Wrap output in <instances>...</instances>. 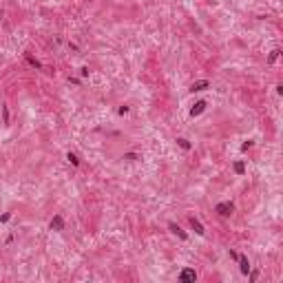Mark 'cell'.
I'll return each mask as SVG.
<instances>
[{
  "mask_svg": "<svg viewBox=\"0 0 283 283\" xmlns=\"http://www.w3.org/2000/svg\"><path fill=\"white\" fill-rule=\"evenodd\" d=\"M215 210L219 212L221 217H228V215L234 210V206H232L230 201H221V204H217V206H215Z\"/></svg>",
  "mask_w": 283,
  "mask_h": 283,
  "instance_id": "cell-2",
  "label": "cell"
},
{
  "mask_svg": "<svg viewBox=\"0 0 283 283\" xmlns=\"http://www.w3.org/2000/svg\"><path fill=\"white\" fill-rule=\"evenodd\" d=\"M190 226H193V230H195L197 234H204V232H206V230H204V226H201L199 221H197L195 217H193V219H190Z\"/></svg>",
  "mask_w": 283,
  "mask_h": 283,
  "instance_id": "cell-7",
  "label": "cell"
},
{
  "mask_svg": "<svg viewBox=\"0 0 283 283\" xmlns=\"http://www.w3.org/2000/svg\"><path fill=\"white\" fill-rule=\"evenodd\" d=\"M179 281H184V283H195V281H197V272L190 270V268H184L182 272H179Z\"/></svg>",
  "mask_w": 283,
  "mask_h": 283,
  "instance_id": "cell-1",
  "label": "cell"
},
{
  "mask_svg": "<svg viewBox=\"0 0 283 283\" xmlns=\"http://www.w3.org/2000/svg\"><path fill=\"white\" fill-rule=\"evenodd\" d=\"M279 53H281L279 49H274V51H272V53H270V62H274V60L279 58Z\"/></svg>",
  "mask_w": 283,
  "mask_h": 283,
  "instance_id": "cell-13",
  "label": "cell"
},
{
  "mask_svg": "<svg viewBox=\"0 0 283 283\" xmlns=\"http://www.w3.org/2000/svg\"><path fill=\"white\" fill-rule=\"evenodd\" d=\"M234 171H237L239 175H243V173H246V166H243V162H237V164H234Z\"/></svg>",
  "mask_w": 283,
  "mask_h": 283,
  "instance_id": "cell-11",
  "label": "cell"
},
{
  "mask_svg": "<svg viewBox=\"0 0 283 283\" xmlns=\"http://www.w3.org/2000/svg\"><path fill=\"white\" fill-rule=\"evenodd\" d=\"M9 219H11V215H9V212H7V215H2V217H0V221H2V223H5V221H9Z\"/></svg>",
  "mask_w": 283,
  "mask_h": 283,
  "instance_id": "cell-15",
  "label": "cell"
},
{
  "mask_svg": "<svg viewBox=\"0 0 283 283\" xmlns=\"http://www.w3.org/2000/svg\"><path fill=\"white\" fill-rule=\"evenodd\" d=\"M67 159H69V162H71L73 166H78V164H80V159H78V157H75L73 153H69V155H67Z\"/></svg>",
  "mask_w": 283,
  "mask_h": 283,
  "instance_id": "cell-12",
  "label": "cell"
},
{
  "mask_svg": "<svg viewBox=\"0 0 283 283\" xmlns=\"http://www.w3.org/2000/svg\"><path fill=\"white\" fill-rule=\"evenodd\" d=\"M51 230H64V219L60 215H55L51 219Z\"/></svg>",
  "mask_w": 283,
  "mask_h": 283,
  "instance_id": "cell-3",
  "label": "cell"
},
{
  "mask_svg": "<svg viewBox=\"0 0 283 283\" xmlns=\"http://www.w3.org/2000/svg\"><path fill=\"white\" fill-rule=\"evenodd\" d=\"M237 261H239L241 272H243V274H248V272H250V263H248V259H246V257H241V254H237Z\"/></svg>",
  "mask_w": 283,
  "mask_h": 283,
  "instance_id": "cell-4",
  "label": "cell"
},
{
  "mask_svg": "<svg viewBox=\"0 0 283 283\" xmlns=\"http://www.w3.org/2000/svg\"><path fill=\"white\" fill-rule=\"evenodd\" d=\"M208 86H210V82H206V80H201V82H195L190 91H193V93H195V91H206V89H208Z\"/></svg>",
  "mask_w": 283,
  "mask_h": 283,
  "instance_id": "cell-5",
  "label": "cell"
},
{
  "mask_svg": "<svg viewBox=\"0 0 283 283\" xmlns=\"http://www.w3.org/2000/svg\"><path fill=\"white\" fill-rule=\"evenodd\" d=\"M177 144L182 146V148H186V150L190 148V142H188V139H184V137H179V139H177Z\"/></svg>",
  "mask_w": 283,
  "mask_h": 283,
  "instance_id": "cell-10",
  "label": "cell"
},
{
  "mask_svg": "<svg viewBox=\"0 0 283 283\" xmlns=\"http://www.w3.org/2000/svg\"><path fill=\"white\" fill-rule=\"evenodd\" d=\"M2 115H5V124H9V111H7V106L2 108Z\"/></svg>",
  "mask_w": 283,
  "mask_h": 283,
  "instance_id": "cell-14",
  "label": "cell"
},
{
  "mask_svg": "<svg viewBox=\"0 0 283 283\" xmlns=\"http://www.w3.org/2000/svg\"><path fill=\"white\" fill-rule=\"evenodd\" d=\"M204 108H206V102H197V104L193 106V111H190V115H193V117L199 115V113H204Z\"/></svg>",
  "mask_w": 283,
  "mask_h": 283,
  "instance_id": "cell-6",
  "label": "cell"
},
{
  "mask_svg": "<svg viewBox=\"0 0 283 283\" xmlns=\"http://www.w3.org/2000/svg\"><path fill=\"white\" fill-rule=\"evenodd\" d=\"M168 228H171V230H173L175 234H179V237H182V239H188V237H186V232H184L182 228H179V226H175V223H171V226H168Z\"/></svg>",
  "mask_w": 283,
  "mask_h": 283,
  "instance_id": "cell-8",
  "label": "cell"
},
{
  "mask_svg": "<svg viewBox=\"0 0 283 283\" xmlns=\"http://www.w3.org/2000/svg\"><path fill=\"white\" fill-rule=\"evenodd\" d=\"M27 62H29V64H31V67H35V69H42V64H40V62H38L35 58H31V55H27Z\"/></svg>",
  "mask_w": 283,
  "mask_h": 283,
  "instance_id": "cell-9",
  "label": "cell"
}]
</instances>
